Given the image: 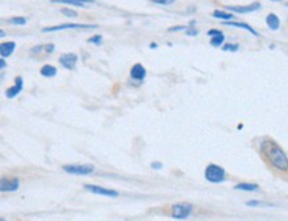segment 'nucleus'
<instances>
[{
	"label": "nucleus",
	"instance_id": "obj_27",
	"mask_svg": "<svg viewBox=\"0 0 288 221\" xmlns=\"http://www.w3.org/2000/svg\"><path fill=\"white\" fill-rule=\"evenodd\" d=\"M151 168H157V170H160V168H162V164L160 163V162H154V163H151Z\"/></svg>",
	"mask_w": 288,
	"mask_h": 221
},
{
	"label": "nucleus",
	"instance_id": "obj_24",
	"mask_svg": "<svg viewBox=\"0 0 288 221\" xmlns=\"http://www.w3.org/2000/svg\"><path fill=\"white\" fill-rule=\"evenodd\" d=\"M219 33H222V32L218 31V29H210V31L207 32L208 36H215V35H219Z\"/></svg>",
	"mask_w": 288,
	"mask_h": 221
},
{
	"label": "nucleus",
	"instance_id": "obj_35",
	"mask_svg": "<svg viewBox=\"0 0 288 221\" xmlns=\"http://www.w3.org/2000/svg\"><path fill=\"white\" fill-rule=\"evenodd\" d=\"M286 5H287V7H288V3H287V4H286Z\"/></svg>",
	"mask_w": 288,
	"mask_h": 221
},
{
	"label": "nucleus",
	"instance_id": "obj_3",
	"mask_svg": "<svg viewBox=\"0 0 288 221\" xmlns=\"http://www.w3.org/2000/svg\"><path fill=\"white\" fill-rule=\"evenodd\" d=\"M193 212V205L187 203L174 204L172 207V217L175 220H185Z\"/></svg>",
	"mask_w": 288,
	"mask_h": 221
},
{
	"label": "nucleus",
	"instance_id": "obj_30",
	"mask_svg": "<svg viewBox=\"0 0 288 221\" xmlns=\"http://www.w3.org/2000/svg\"><path fill=\"white\" fill-rule=\"evenodd\" d=\"M182 29H186V27H174V28H170L169 31L174 32V31H182Z\"/></svg>",
	"mask_w": 288,
	"mask_h": 221
},
{
	"label": "nucleus",
	"instance_id": "obj_32",
	"mask_svg": "<svg viewBox=\"0 0 288 221\" xmlns=\"http://www.w3.org/2000/svg\"><path fill=\"white\" fill-rule=\"evenodd\" d=\"M150 48L155 49V48H157V44H150Z\"/></svg>",
	"mask_w": 288,
	"mask_h": 221
},
{
	"label": "nucleus",
	"instance_id": "obj_4",
	"mask_svg": "<svg viewBox=\"0 0 288 221\" xmlns=\"http://www.w3.org/2000/svg\"><path fill=\"white\" fill-rule=\"evenodd\" d=\"M62 170L69 175H89L94 171L92 164H67Z\"/></svg>",
	"mask_w": 288,
	"mask_h": 221
},
{
	"label": "nucleus",
	"instance_id": "obj_31",
	"mask_svg": "<svg viewBox=\"0 0 288 221\" xmlns=\"http://www.w3.org/2000/svg\"><path fill=\"white\" fill-rule=\"evenodd\" d=\"M77 1H80V3H84V4H86V3H94V0H77Z\"/></svg>",
	"mask_w": 288,
	"mask_h": 221
},
{
	"label": "nucleus",
	"instance_id": "obj_17",
	"mask_svg": "<svg viewBox=\"0 0 288 221\" xmlns=\"http://www.w3.org/2000/svg\"><path fill=\"white\" fill-rule=\"evenodd\" d=\"M213 16L215 19H221V20H225V22H229V20H231V19L234 18V15H232V14H229V12H225V11H219V9H217V11H214Z\"/></svg>",
	"mask_w": 288,
	"mask_h": 221
},
{
	"label": "nucleus",
	"instance_id": "obj_2",
	"mask_svg": "<svg viewBox=\"0 0 288 221\" xmlns=\"http://www.w3.org/2000/svg\"><path fill=\"white\" fill-rule=\"evenodd\" d=\"M225 176H226L225 170L217 164H208L204 170V177L210 183H222L225 180Z\"/></svg>",
	"mask_w": 288,
	"mask_h": 221
},
{
	"label": "nucleus",
	"instance_id": "obj_34",
	"mask_svg": "<svg viewBox=\"0 0 288 221\" xmlns=\"http://www.w3.org/2000/svg\"><path fill=\"white\" fill-rule=\"evenodd\" d=\"M271 1H282V0H271Z\"/></svg>",
	"mask_w": 288,
	"mask_h": 221
},
{
	"label": "nucleus",
	"instance_id": "obj_10",
	"mask_svg": "<svg viewBox=\"0 0 288 221\" xmlns=\"http://www.w3.org/2000/svg\"><path fill=\"white\" fill-rule=\"evenodd\" d=\"M23 90V78L22 77H18L15 80V85L11 86L5 90V97L7 98H15L18 94H20V92Z\"/></svg>",
	"mask_w": 288,
	"mask_h": 221
},
{
	"label": "nucleus",
	"instance_id": "obj_13",
	"mask_svg": "<svg viewBox=\"0 0 288 221\" xmlns=\"http://www.w3.org/2000/svg\"><path fill=\"white\" fill-rule=\"evenodd\" d=\"M266 23H267V25H268V28H270V29H272V31H278V29H279L280 20L275 14L267 15Z\"/></svg>",
	"mask_w": 288,
	"mask_h": 221
},
{
	"label": "nucleus",
	"instance_id": "obj_12",
	"mask_svg": "<svg viewBox=\"0 0 288 221\" xmlns=\"http://www.w3.org/2000/svg\"><path fill=\"white\" fill-rule=\"evenodd\" d=\"M15 48H16V44H15L14 41L3 43V44L0 45V56H1V58L9 57L11 54L14 53Z\"/></svg>",
	"mask_w": 288,
	"mask_h": 221
},
{
	"label": "nucleus",
	"instance_id": "obj_1",
	"mask_svg": "<svg viewBox=\"0 0 288 221\" xmlns=\"http://www.w3.org/2000/svg\"><path fill=\"white\" fill-rule=\"evenodd\" d=\"M260 150L272 167L279 170V171H284V172L288 171L287 155H286V152L282 150V147L276 142L270 141V139L263 141L260 145Z\"/></svg>",
	"mask_w": 288,
	"mask_h": 221
},
{
	"label": "nucleus",
	"instance_id": "obj_26",
	"mask_svg": "<svg viewBox=\"0 0 288 221\" xmlns=\"http://www.w3.org/2000/svg\"><path fill=\"white\" fill-rule=\"evenodd\" d=\"M247 205L248 207H255V205H263V203H260V201H248Z\"/></svg>",
	"mask_w": 288,
	"mask_h": 221
},
{
	"label": "nucleus",
	"instance_id": "obj_11",
	"mask_svg": "<svg viewBox=\"0 0 288 221\" xmlns=\"http://www.w3.org/2000/svg\"><path fill=\"white\" fill-rule=\"evenodd\" d=\"M145 75H146V69L142 67L141 64H136V65H133L132 69H130V77H132L133 80L142 81L145 78Z\"/></svg>",
	"mask_w": 288,
	"mask_h": 221
},
{
	"label": "nucleus",
	"instance_id": "obj_19",
	"mask_svg": "<svg viewBox=\"0 0 288 221\" xmlns=\"http://www.w3.org/2000/svg\"><path fill=\"white\" fill-rule=\"evenodd\" d=\"M61 14L65 15V16H68V18H77V12H76V11H73V9L62 8Z\"/></svg>",
	"mask_w": 288,
	"mask_h": 221
},
{
	"label": "nucleus",
	"instance_id": "obj_22",
	"mask_svg": "<svg viewBox=\"0 0 288 221\" xmlns=\"http://www.w3.org/2000/svg\"><path fill=\"white\" fill-rule=\"evenodd\" d=\"M153 3H157V4H162V5H170L173 4L175 0H150Z\"/></svg>",
	"mask_w": 288,
	"mask_h": 221
},
{
	"label": "nucleus",
	"instance_id": "obj_5",
	"mask_svg": "<svg viewBox=\"0 0 288 221\" xmlns=\"http://www.w3.org/2000/svg\"><path fill=\"white\" fill-rule=\"evenodd\" d=\"M19 186H20V181L18 177H8V179L3 177L0 181L1 192H15L19 190Z\"/></svg>",
	"mask_w": 288,
	"mask_h": 221
},
{
	"label": "nucleus",
	"instance_id": "obj_6",
	"mask_svg": "<svg viewBox=\"0 0 288 221\" xmlns=\"http://www.w3.org/2000/svg\"><path fill=\"white\" fill-rule=\"evenodd\" d=\"M84 188L89 192H92V194L102 195V196H108V197H117L120 195L115 190H108V188H102L100 186H92V184H85Z\"/></svg>",
	"mask_w": 288,
	"mask_h": 221
},
{
	"label": "nucleus",
	"instance_id": "obj_14",
	"mask_svg": "<svg viewBox=\"0 0 288 221\" xmlns=\"http://www.w3.org/2000/svg\"><path fill=\"white\" fill-rule=\"evenodd\" d=\"M223 24H226V25H230V27H236V28H242V29H246V31H248L250 33H253L254 36H258V32L254 29L253 27H250L248 24H246V23H236V22H225Z\"/></svg>",
	"mask_w": 288,
	"mask_h": 221
},
{
	"label": "nucleus",
	"instance_id": "obj_9",
	"mask_svg": "<svg viewBox=\"0 0 288 221\" xmlns=\"http://www.w3.org/2000/svg\"><path fill=\"white\" fill-rule=\"evenodd\" d=\"M260 8V4L259 3H253L250 5H229L227 9L231 11V12H235V14H248V12H254V11H258Z\"/></svg>",
	"mask_w": 288,
	"mask_h": 221
},
{
	"label": "nucleus",
	"instance_id": "obj_25",
	"mask_svg": "<svg viewBox=\"0 0 288 221\" xmlns=\"http://www.w3.org/2000/svg\"><path fill=\"white\" fill-rule=\"evenodd\" d=\"M186 33L187 36H197L198 35V31H197V29H187Z\"/></svg>",
	"mask_w": 288,
	"mask_h": 221
},
{
	"label": "nucleus",
	"instance_id": "obj_8",
	"mask_svg": "<svg viewBox=\"0 0 288 221\" xmlns=\"http://www.w3.org/2000/svg\"><path fill=\"white\" fill-rule=\"evenodd\" d=\"M77 60H79L77 54L65 53V54H61V56H60V58H58V62H60V64H61L62 67L65 68V69H69V71H72V69H75L76 68Z\"/></svg>",
	"mask_w": 288,
	"mask_h": 221
},
{
	"label": "nucleus",
	"instance_id": "obj_29",
	"mask_svg": "<svg viewBox=\"0 0 288 221\" xmlns=\"http://www.w3.org/2000/svg\"><path fill=\"white\" fill-rule=\"evenodd\" d=\"M5 65H7V64H5L4 58H0V69H1V71H4Z\"/></svg>",
	"mask_w": 288,
	"mask_h": 221
},
{
	"label": "nucleus",
	"instance_id": "obj_20",
	"mask_svg": "<svg viewBox=\"0 0 288 221\" xmlns=\"http://www.w3.org/2000/svg\"><path fill=\"white\" fill-rule=\"evenodd\" d=\"M9 23H11V24H15V25H24V24L27 23V20L24 18H12L9 20Z\"/></svg>",
	"mask_w": 288,
	"mask_h": 221
},
{
	"label": "nucleus",
	"instance_id": "obj_18",
	"mask_svg": "<svg viewBox=\"0 0 288 221\" xmlns=\"http://www.w3.org/2000/svg\"><path fill=\"white\" fill-rule=\"evenodd\" d=\"M223 41H225V35L223 33H219V35L211 36V40H210V44L218 48V47H221L223 44Z\"/></svg>",
	"mask_w": 288,
	"mask_h": 221
},
{
	"label": "nucleus",
	"instance_id": "obj_23",
	"mask_svg": "<svg viewBox=\"0 0 288 221\" xmlns=\"http://www.w3.org/2000/svg\"><path fill=\"white\" fill-rule=\"evenodd\" d=\"M89 43H93V44H100L102 41V36L97 35V36H93L92 39H89Z\"/></svg>",
	"mask_w": 288,
	"mask_h": 221
},
{
	"label": "nucleus",
	"instance_id": "obj_21",
	"mask_svg": "<svg viewBox=\"0 0 288 221\" xmlns=\"http://www.w3.org/2000/svg\"><path fill=\"white\" fill-rule=\"evenodd\" d=\"M239 49V45L238 44H226L225 47H223V50H226V52H236Z\"/></svg>",
	"mask_w": 288,
	"mask_h": 221
},
{
	"label": "nucleus",
	"instance_id": "obj_16",
	"mask_svg": "<svg viewBox=\"0 0 288 221\" xmlns=\"http://www.w3.org/2000/svg\"><path fill=\"white\" fill-rule=\"evenodd\" d=\"M234 188L238 191H248V192H253V191L259 190V186H258V184H253V183H239V184H236Z\"/></svg>",
	"mask_w": 288,
	"mask_h": 221
},
{
	"label": "nucleus",
	"instance_id": "obj_33",
	"mask_svg": "<svg viewBox=\"0 0 288 221\" xmlns=\"http://www.w3.org/2000/svg\"><path fill=\"white\" fill-rule=\"evenodd\" d=\"M0 36H1V37H4V36H5V32L4 31L0 32Z\"/></svg>",
	"mask_w": 288,
	"mask_h": 221
},
{
	"label": "nucleus",
	"instance_id": "obj_15",
	"mask_svg": "<svg viewBox=\"0 0 288 221\" xmlns=\"http://www.w3.org/2000/svg\"><path fill=\"white\" fill-rule=\"evenodd\" d=\"M40 74L43 75V77H48V78H51V77H55V75L58 74V69L55 67H52V65H44V67L40 69Z\"/></svg>",
	"mask_w": 288,
	"mask_h": 221
},
{
	"label": "nucleus",
	"instance_id": "obj_28",
	"mask_svg": "<svg viewBox=\"0 0 288 221\" xmlns=\"http://www.w3.org/2000/svg\"><path fill=\"white\" fill-rule=\"evenodd\" d=\"M45 50H47V52H49V53H52V52L55 50V45L54 44L47 45V49H45Z\"/></svg>",
	"mask_w": 288,
	"mask_h": 221
},
{
	"label": "nucleus",
	"instance_id": "obj_7",
	"mask_svg": "<svg viewBox=\"0 0 288 221\" xmlns=\"http://www.w3.org/2000/svg\"><path fill=\"white\" fill-rule=\"evenodd\" d=\"M77 28H97V25H86V24H61V25H55V27L44 28L43 32H58V31H65V29H77Z\"/></svg>",
	"mask_w": 288,
	"mask_h": 221
}]
</instances>
